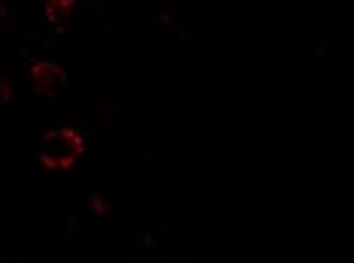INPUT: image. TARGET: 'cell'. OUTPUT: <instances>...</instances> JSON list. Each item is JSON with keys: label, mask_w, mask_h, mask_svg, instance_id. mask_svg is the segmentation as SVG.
Masks as SVG:
<instances>
[{"label": "cell", "mask_w": 354, "mask_h": 263, "mask_svg": "<svg viewBox=\"0 0 354 263\" xmlns=\"http://www.w3.org/2000/svg\"><path fill=\"white\" fill-rule=\"evenodd\" d=\"M85 155V137L76 127H55L39 142V161L49 170H70Z\"/></svg>", "instance_id": "obj_1"}, {"label": "cell", "mask_w": 354, "mask_h": 263, "mask_svg": "<svg viewBox=\"0 0 354 263\" xmlns=\"http://www.w3.org/2000/svg\"><path fill=\"white\" fill-rule=\"evenodd\" d=\"M28 76H30V82H34L37 91H43V94H55L64 82H67V73H64V67H61L58 61H49V58L30 64Z\"/></svg>", "instance_id": "obj_2"}, {"label": "cell", "mask_w": 354, "mask_h": 263, "mask_svg": "<svg viewBox=\"0 0 354 263\" xmlns=\"http://www.w3.org/2000/svg\"><path fill=\"white\" fill-rule=\"evenodd\" d=\"M73 10H76V3H64V0H55V3H49L46 6V21H49V25H61V21H67L70 15H73Z\"/></svg>", "instance_id": "obj_3"}, {"label": "cell", "mask_w": 354, "mask_h": 263, "mask_svg": "<svg viewBox=\"0 0 354 263\" xmlns=\"http://www.w3.org/2000/svg\"><path fill=\"white\" fill-rule=\"evenodd\" d=\"M10 103H12V85L0 76V106H10Z\"/></svg>", "instance_id": "obj_4"}]
</instances>
